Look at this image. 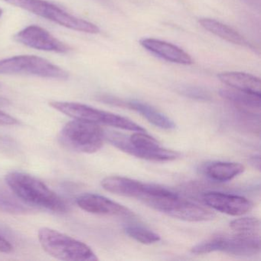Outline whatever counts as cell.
Masks as SVG:
<instances>
[{
    "label": "cell",
    "instance_id": "cell-4",
    "mask_svg": "<svg viewBox=\"0 0 261 261\" xmlns=\"http://www.w3.org/2000/svg\"><path fill=\"white\" fill-rule=\"evenodd\" d=\"M105 132L100 125L74 120L65 125L59 136L60 144L65 149L82 153H94L101 149Z\"/></svg>",
    "mask_w": 261,
    "mask_h": 261
},
{
    "label": "cell",
    "instance_id": "cell-9",
    "mask_svg": "<svg viewBox=\"0 0 261 261\" xmlns=\"http://www.w3.org/2000/svg\"><path fill=\"white\" fill-rule=\"evenodd\" d=\"M16 42L30 48L56 53H68L70 47L39 25H33L21 30L14 36Z\"/></svg>",
    "mask_w": 261,
    "mask_h": 261
},
{
    "label": "cell",
    "instance_id": "cell-20",
    "mask_svg": "<svg viewBox=\"0 0 261 261\" xmlns=\"http://www.w3.org/2000/svg\"><path fill=\"white\" fill-rule=\"evenodd\" d=\"M124 231L128 236L141 244H152L160 241V235L143 226L127 224L124 227Z\"/></svg>",
    "mask_w": 261,
    "mask_h": 261
},
{
    "label": "cell",
    "instance_id": "cell-28",
    "mask_svg": "<svg viewBox=\"0 0 261 261\" xmlns=\"http://www.w3.org/2000/svg\"><path fill=\"white\" fill-rule=\"evenodd\" d=\"M2 15H3V10H2V9H0V17H1V16H2Z\"/></svg>",
    "mask_w": 261,
    "mask_h": 261
},
{
    "label": "cell",
    "instance_id": "cell-23",
    "mask_svg": "<svg viewBox=\"0 0 261 261\" xmlns=\"http://www.w3.org/2000/svg\"><path fill=\"white\" fill-rule=\"evenodd\" d=\"M178 92L185 97L199 101H208L212 99L210 93L201 88L195 85H181L178 87Z\"/></svg>",
    "mask_w": 261,
    "mask_h": 261
},
{
    "label": "cell",
    "instance_id": "cell-26",
    "mask_svg": "<svg viewBox=\"0 0 261 261\" xmlns=\"http://www.w3.org/2000/svg\"><path fill=\"white\" fill-rule=\"evenodd\" d=\"M249 162L255 169L260 171V157L259 155H254V156L251 157Z\"/></svg>",
    "mask_w": 261,
    "mask_h": 261
},
{
    "label": "cell",
    "instance_id": "cell-5",
    "mask_svg": "<svg viewBox=\"0 0 261 261\" xmlns=\"http://www.w3.org/2000/svg\"><path fill=\"white\" fill-rule=\"evenodd\" d=\"M6 3L51 21L65 28L89 34H97L100 29L88 21L72 16L45 0H4Z\"/></svg>",
    "mask_w": 261,
    "mask_h": 261
},
{
    "label": "cell",
    "instance_id": "cell-15",
    "mask_svg": "<svg viewBox=\"0 0 261 261\" xmlns=\"http://www.w3.org/2000/svg\"><path fill=\"white\" fill-rule=\"evenodd\" d=\"M220 95L228 100L241 113L260 115V95L233 89H222Z\"/></svg>",
    "mask_w": 261,
    "mask_h": 261
},
{
    "label": "cell",
    "instance_id": "cell-14",
    "mask_svg": "<svg viewBox=\"0 0 261 261\" xmlns=\"http://www.w3.org/2000/svg\"><path fill=\"white\" fill-rule=\"evenodd\" d=\"M145 183L122 176H109L103 178L101 186L105 190L116 195L139 200L146 188Z\"/></svg>",
    "mask_w": 261,
    "mask_h": 261
},
{
    "label": "cell",
    "instance_id": "cell-13",
    "mask_svg": "<svg viewBox=\"0 0 261 261\" xmlns=\"http://www.w3.org/2000/svg\"><path fill=\"white\" fill-rule=\"evenodd\" d=\"M140 45L157 57L180 65H189L193 64L192 57L179 47L155 39H143L140 40Z\"/></svg>",
    "mask_w": 261,
    "mask_h": 261
},
{
    "label": "cell",
    "instance_id": "cell-2",
    "mask_svg": "<svg viewBox=\"0 0 261 261\" xmlns=\"http://www.w3.org/2000/svg\"><path fill=\"white\" fill-rule=\"evenodd\" d=\"M106 138L123 152L149 161H174L180 155L178 152L161 147L155 138L145 132H136L129 137L117 132H108L105 133Z\"/></svg>",
    "mask_w": 261,
    "mask_h": 261
},
{
    "label": "cell",
    "instance_id": "cell-12",
    "mask_svg": "<svg viewBox=\"0 0 261 261\" xmlns=\"http://www.w3.org/2000/svg\"><path fill=\"white\" fill-rule=\"evenodd\" d=\"M76 202L82 210L95 215L134 216V213L127 207L97 194H84L77 198Z\"/></svg>",
    "mask_w": 261,
    "mask_h": 261
},
{
    "label": "cell",
    "instance_id": "cell-3",
    "mask_svg": "<svg viewBox=\"0 0 261 261\" xmlns=\"http://www.w3.org/2000/svg\"><path fill=\"white\" fill-rule=\"evenodd\" d=\"M38 236L43 250L56 259L66 261L98 259L89 246L54 229L42 227Z\"/></svg>",
    "mask_w": 261,
    "mask_h": 261
},
{
    "label": "cell",
    "instance_id": "cell-8",
    "mask_svg": "<svg viewBox=\"0 0 261 261\" xmlns=\"http://www.w3.org/2000/svg\"><path fill=\"white\" fill-rule=\"evenodd\" d=\"M0 74H25L67 80L69 74L60 67L36 56H19L0 60Z\"/></svg>",
    "mask_w": 261,
    "mask_h": 261
},
{
    "label": "cell",
    "instance_id": "cell-24",
    "mask_svg": "<svg viewBox=\"0 0 261 261\" xmlns=\"http://www.w3.org/2000/svg\"><path fill=\"white\" fill-rule=\"evenodd\" d=\"M19 122L17 119L6 113L0 111V125L1 126H14L19 124Z\"/></svg>",
    "mask_w": 261,
    "mask_h": 261
},
{
    "label": "cell",
    "instance_id": "cell-18",
    "mask_svg": "<svg viewBox=\"0 0 261 261\" xmlns=\"http://www.w3.org/2000/svg\"><path fill=\"white\" fill-rule=\"evenodd\" d=\"M125 108L134 110L146 118L149 123L160 129L171 130L175 129V124L170 118L153 107L137 100L125 101Z\"/></svg>",
    "mask_w": 261,
    "mask_h": 261
},
{
    "label": "cell",
    "instance_id": "cell-22",
    "mask_svg": "<svg viewBox=\"0 0 261 261\" xmlns=\"http://www.w3.org/2000/svg\"><path fill=\"white\" fill-rule=\"evenodd\" d=\"M0 211L9 213L21 214L30 212V208L16 195L13 197L10 194L0 189Z\"/></svg>",
    "mask_w": 261,
    "mask_h": 261
},
{
    "label": "cell",
    "instance_id": "cell-11",
    "mask_svg": "<svg viewBox=\"0 0 261 261\" xmlns=\"http://www.w3.org/2000/svg\"><path fill=\"white\" fill-rule=\"evenodd\" d=\"M163 213L177 219L192 222L211 221L215 217V214L210 209L183 199L178 195L166 204Z\"/></svg>",
    "mask_w": 261,
    "mask_h": 261
},
{
    "label": "cell",
    "instance_id": "cell-27",
    "mask_svg": "<svg viewBox=\"0 0 261 261\" xmlns=\"http://www.w3.org/2000/svg\"><path fill=\"white\" fill-rule=\"evenodd\" d=\"M244 4L250 6L252 8L259 10L260 9V0H241Z\"/></svg>",
    "mask_w": 261,
    "mask_h": 261
},
{
    "label": "cell",
    "instance_id": "cell-1",
    "mask_svg": "<svg viewBox=\"0 0 261 261\" xmlns=\"http://www.w3.org/2000/svg\"><path fill=\"white\" fill-rule=\"evenodd\" d=\"M12 192L25 204L36 206L56 213H65L68 205L45 183L33 175L13 172L6 176Z\"/></svg>",
    "mask_w": 261,
    "mask_h": 261
},
{
    "label": "cell",
    "instance_id": "cell-7",
    "mask_svg": "<svg viewBox=\"0 0 261 261\" xmlns=\"http://www.w3.org/2000/svg\"><path fill=\"white\" fill-rule=\"evenodd\" d=\"M221 251L238 256H252L260 251V235L218 234L192 247L195 254H206Z\"/></svg>",
    "mask_w": 261,
    "mask_h": 261
},
{
    "label": "cell",
    "instance_id": "cell-25",
    "mask_svg": "<svg viewBox=\"0 0 261 261\" xmlns=\"http://www.w3.org/2000/svg\"><path fill=\"white\" fill-rule=\"evenodd\" d=\"M13 250V247L10 241L0 234V252L1 253H10Z\"/></svg>",
    "mask_w": 261,
    "mask_h": 261
},
{
    "label": "cell",
    "instance_id": "cell-10",
    "mask_svg": "<svg viewBox=\"0 0 261 261\" xmlns=\"http://www.w3.org/2000/svg\"><path fill=\"white\" fill-rule=\"evenodd\" d=\"M202 200L209 207L231 216H241L251 210L253 204L247 198L223 192L203 194Z\"/></svg>",
    "mask_w": 261,
    "mask_h": 261
},
{
    "label": "cell",
    "instance_id": "cell-17",
    "mask_svg": "<svg viewBox=\"0 0 261 261\" xmlns=\"http://www.w3.org/2000/svg\"><path fill=\"white\" fill-rule=\"evenodd\" d=\"M200 25L215 36L230 42L234 45H241V46L247 47V48H253L251 44L236 30L231 27L215 20V19L204 18L199 21Z\"/></svg>",
    "mask_w": 261,
    "mask_h": 261
},
{
    "label": "cell",
    "instance_id": "cell-19",
    "mask_svg": "<svg viewBox=\"0 0 261 261\" xmlns=\"http://www.w3.org/2000/svg\"><path fill=\"white\" fill-rule=\"evenodd\" d=\"M243 165L230 162H216L206 166L204 172L206 175L218 181H227L233 179L244 172Z\"/></svg>",
    "mask_w": 261,
    "mask_h": 261
},
{
    "label": "cell",
    "instance_id": "cell-6",
    "mask_svg": "<svg viewBox=\"0 0 261 261\" xmlns=\"http://www.w3.org/2000/svg\"><path fill=\"white\" fill-rule=\"evenodd\" d=\"M56 111L74 119L106 125L132 132H146V129L129 119L118 114L106 112L92 107L74 102L51 101L49 103Z\"/></svg>",
    "mask_w": 261,
    "mask_h": 261
},
{
    "label": "cell",
    "instance_id": "cell-16",
    "mask_svg": "<svg viewBox=\"0 0 261 261\" xmlns=\"http://www.w3.org/2000/svg\"><path fill=\"white\" fill-rule=\"evenodd\" d=\"M222 83L233 89L260 95V79L243 72H223L218 74Z\"/></svg>",
    "mask_w": 261,
    "mask_h": 261
},
{
    "label": "cell",
    "instance_id": "cell-21",
    "mask_svg": "<svg viewBox=\"0 0 261 261\" xmlns=\"http://www.w3.org/2000/svg\"><path fill=\"white\" fill-rule=\"evenodd\" d=\"M230 227L235 233L243 234L260 235L259 220L253 217L238 218L230 223Z\"/></svg>",
    "mask_w": 261,
    "mask_h": 261
}]
</instances>
